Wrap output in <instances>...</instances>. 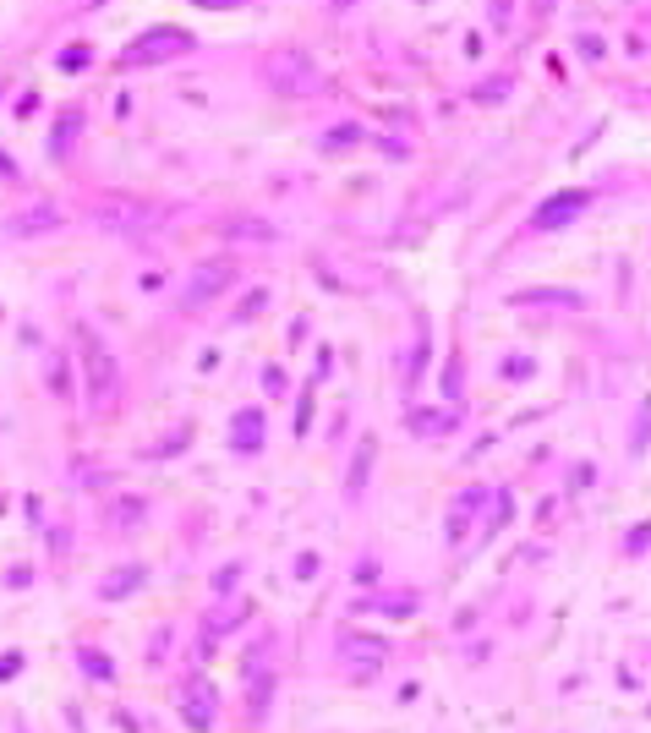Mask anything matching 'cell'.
<instances>
[{
    "label": "cell",
    "mask_w": 651,
    "mask_h": 733,
    "mask_svg": "<svg viewBox=\"0 0 651 733\" xmlns=\"http://www.w3.org/2000/svg\"><path fill=\"white\" fill-rule=\"evenodd\" d=\"M230 274H236V263H230V257L198 263V274H192V285H187V307H203V302H214L219 290L230 285Z\"/></svg>",
    "instance_id": "cell-7"
},
{
    "label": "cell",
    "mask_w": 651,
    "mask_h": 733,
    "mask_svg": "<svg viewBox=\"0 0 651 733\" xmlns=\"http://www.w3.org/2000/svg\"><path fill=\"white\" fill-rule=\"evenodd\" d=\"M77 126H83V115H66V121L55 126V142H50L55 154H66V149H72V137H77Z\"/></svg>",
    "instance_id": "cell-15"
},
{
    "label": "cell",
    "mask_w": 651,
    "mask_h": 733,
    "mask_svg": "<svg viewBox=\"0 0 651 733\" xmlns=\"http://www.w3.org/2000/svg\"><path fill=\"white\" fill-rule=\"evenodd\" d=\"M230 444H236V455H257V449H263V410H241V416H236Z\"/></svg>",
    "instance_id": "cell-9"
},
{
    "label": "cell",
    "mask_w": 651,
    "mask_h": 733,
    "mask_svg": "<svg viewBox=\"0 0 651 733\" xmlns=\"http://www.w3.org/2000/svg\"><path fill=\"white\" fill-rule=\"evenodd\" d=\"M268 88H279L285 99H317L329 82H323V72L306 55H279V61H268Z\"/></svg>",
    "instance_id": "cell-3"
},
{
    "label": "cell",
    "mask_w": 651,
    "mask_h": 733,
    "mask_svg": "<svg viewBox=\"0 0 651 733\" xmlns=\"http://www.w3.org/2000/svg\"><path fill=\"white\" fill-rule=\"evenodd\" d=\"M77 345H83V356H88V405L104 410V400L115 394V362H110V351L99 345V334H93L88 323H77Z\"/></svg>",
    "instance_id": "cell-4"
},
{
    "label": "cell",
    "mask_w": 651,
    "mask_h": 733,
    "mask_svg": "<svg viewBox=\"0 0 651 733\" xmlns=\"http://www.w3.org/2000/svg\"><path fill=\"white\" fill-rule=\"evenodd\" d=\"M77 662H83V673H88V679H99V684H104V679H115V662H110L99 646H77Z\"/></svg>",
    "instance_id": "cell-13"
},
{
    "label": "cell",
    "mask_w": 651,
    "mask_h": 733,
    "mask_svg": "<svg viewBox=\"0 0 651 733\" xmlns=\"http://www.w3.org/2000/svg\"><path fill=\"white\" fill-rule=\"evenodd\" d=\"M88 66V44H72V50H61V72H83Z\"/></svg>",
    "instance_id": "cell-19"
},
{
    "label": "cell",
    "mask_w": 651,
    "mask_h": 733,
    "mask_svg": "<svg viewBox=\"0 0 651 733\" xmlns=\"http://www.w3.org/2000/svg\"><path fill=\"white\" fill-rule=\"evenodd\" d=\"M93 219L110 236H148V230L165 225V208H159V203H137V198H110V203L93 208Z\"/></svg>",
    "instance_id": "cell-1"
},
{
    "label": "cell",
    "mask_w": 651,
    "mask_h": 733,
    "mask_svg": "<svg viewBox=\"0 0 651 733\" xmlns=\"http://www.w3.org/2000/svg\"><path fill=\"white\" fill-rule=\"evenodd\" d=\"M356 137H362L356 126H335L329 137H323V149H345V142H356Z\"/></svg>",
    "instance_id": "cell-20"
},
{
    "label": "cell",
    "mask_w": 651,
    "mask_h": 733,
    "mask_svg": "<svg viewBox=\"0 0 651 733\" xmlns=\"http://www.w3.org/2000/svg\"><path fill=\"white\" fill-rule=\"evenodd\" d=\"M531 6H537V12H553V0H531Z\"/></svg>",
    "instance_id": "cell-23"
},
{
    "label": "cell",
    "mask_w": 651,
    "mask_h": 733,
    "mask_svg": "<svg viewBox=\"0 0 651 733\" xmlns=\"http://www.w3.org/2000/svg\"><path fill=\"white\" fill-rule=\"evenodd\" d=\"M263 307H268V290H252V296L241 302V313H236V323H252V318H257Z\"/></svg>",
    "instance_id": "cell-16"
},
{
    "label": "cell",
    "mask_w": 651,
    "mask_h": 733,
    "mask_svg": "<svg viewBox=\"0 0 651 733\" xmlns=\"http://www.w3.org/2000/svg\"><path fill=\"white\" fill-rule=\"evenodd\" d=\"M373 455H378L373 444H362V449H356V460H351V477H345V493H351V498H356V493L367 487V471H373Z\"/></svg>",
    "instance_id": "cell-14"
},
{
    "label": "cell",
    "mask_w": 651,
    "mask_h": 733,
    "mask_svg": "<svg viewBox=\"0 0 651 733\" xmlns=\"http://www.w3.org/2000/svg\"><path fill=\"white\" fill-rule=\"evenodd\" d=\"M515 302H520V307H569V313H580V307H586L580 290H520Z\"/></svg>",
    "instance_id": "cell-10"
},
{
    "label": "cell",
    "mask_w": 651,
    "mask_h": 733,
    "mask_svg": "<svg viewBox=\"0 0 651 733\" xmlns=\"http://www.w3.org/2000/svg\"><path fill=\"white\" fill-rule=\"evenodd\" d=\"M187 722H192V728H209V722H214V690H209V684H192V690H187Z\"/></svg>",
    "instance_id": "cell-12"
},
{
    "label": "cell",
    "mask_w": 651,
    "mask_h": 733,
    "mask_svg": "<svg viewBox=\"0 0 651 733\" xmlns=\"http://www.w3.org/2000/svg\"><path fill=\"white\" fill-rule=\"evenodd\" d=\"M142 585V564H126V569H115V574H104V585H99V597L110 603V597H131Z\"/></svg>",
    "instance_id": "cell-11"
},
{
    "label": "cell",
    "mask_w": 651,
    "mask_h": 733,
    "mask_svg": "<svg viewBox=\"0 0 651 733\" xmlns=\"http://www.w3.org/2000/svg\"><path fill=\"white\" fill-rule=\"evenodd\" d=\"M236 236H247V241H274V230H268L263 219H236Z\"/></svg>",
    "instance_id": "cell-17"
},
{
    "label": "cell",
    "mask_w": 651,
    "mask_h": 733,
    "mask_svg": "<svg viewBox=\"0 0 651 733\" xmlns=\"http://www.w3.org/2000/svg\"><path fill=\"white\" fill-rule=\"evenodd\" d=\"M504 93H510V77H493V82H481L471 99H476V104H487V99H504Z\"/></svg>",
    "instance_id": "cell-18"
},
{
    "label": "cell",
    "mask_w": 651,
    "mask_h": 733,
    "mask_svg": "<svg viewBox=\"0 0 651 733\" xmlns=\"http://www.w3.org/2000/svg\"><path fill=\"white\" fill-rule=\"evenodd\" d=\"M629 547H635V553H646V547H651V526H635V536H629Z\"/></svg>",
    "instance_id": "cell-21"
},
{
    "label": "cell",
    "mask_w": 651,
    "mask_h": 733,
    "mask_svg": "<svg viewBox=\"0 0 651 733\" xmlns=\"http://www.w3.org/2000/svg\"><path fill=\"white\" fill-rule=\"evenodd\" d=\"M61 225H66V214H61L50 198H34V203H23V208L6 219V230H12V236H23V241H34V236H55Z\"/></svg>",
    "instance_id": "cell-5"
},
{
    "label": "cell",
    "mask_w": 651,
    "mask_h": 733,
    "mask_svg": "<svg viewBox=\"0 0 651 733\" xmlns=\"http://www.w3.org/2000/svg\"><path fill=\"white\" fill-rule=\"evenodd\" d=\"M335 651H340V662H351L356 673H373V668H384V657H389V646H384L378 635H362V630H340Z\"/></svg>",
    "instance_id": "cell-6"
},
{
    "label": "cell",
    "mask_w": 651,
    "mask_h": 733,
    "mask_svg": "<svg viewBox=\"0 0 651 733\" xmlns=\"http://www.w3.org/2000/svg\"><path fill=\"white\" fill-rule=\"evenodd\" d=\"M192 34L187 28H148L142 39H131L126 44V55H121V66H159V61H181V55H192Z\"/></svg>",
    "instance_id": "cell-2"
},
{
    "label": "cell",
    "mask_w": 651,
    "mask_h": 733,
    "mask_svg": "<svg viewBox=\"0 0 651 733\" xmlns=\"http://www.w3.org/2000/svg\"><path fill=\"white\" fill-rule=\"evenodd\" d=\"M17 662H23L17 651H6V657H0V679H12V673H17Z\"/></svg>",
    "instance_id": "cell-22"
},
{
    "label": "cell",
    "mask_w": 651,
    "mask_h": 733,
    "mask_svg": "<svg viewBox=\"0 0 651 733\" xmlns=\"http://www.w3.org/2000/svg\"><path fill=\"white\" fill-rule=\"evenodd\" d=\"M586 208H591V192H559V198H548V203L537 208L531 225H537V230H564V225L580 219Z\"/></svg>",
    "instance_id": "cell-8"
}]
</instances>
